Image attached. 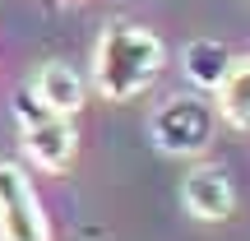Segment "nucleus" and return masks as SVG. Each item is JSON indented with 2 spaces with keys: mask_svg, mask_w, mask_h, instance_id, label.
I'll return each instance as SVG.
<instances>
[{
  "mask_svg": "<svg viewBox=\"0 0 250 241\" xmlns=\"http://www.w3.org/2000/svg\"><path fill=\"white\" fill-rule=\"evenodd\" d=\"M162 42L139 23H107L93 46V88L111 102H130L158 79Z\"/></svg>",
  "mask_w": 250,
  "mask_h": 241,
  "instance_id": "f257e3e1",
  "label": "nucleus"
},
{
  "mask_svg": "<svg viewBox=\"0 0 250 241\" xmlns=\"http://www.w3.org/2000/svg\"><path fill=\"white\" fill-rule=\"evenodd\" d=\"M153 144H158L167 158H195L213 144L218 130V107L199 93H181V98H167L148 121Z\"/></svg>",
  "mask_w": 250,
  "mask_h": 241,
  "instance_id": "f03ea898",
  "label": "nucleus"
},
{
  "mask_svg": "<svg viewBox=\"0 0 250 241\" xmlns=\"http://www.w3.org/2000/svg\"><path fill=\"white\" fill-rule=\"evenodd\" d=\"M181 65H186V79L195 84V88L213 93L218 84H223L227 65H232V51H227L223 42H213V37H195V42L186 46V56H181Z\"/></svg>",
  "mask_w": 250,
  "mask_h": 241,
  "instance_id": "6e6552de",
  "label": "nucleus"
},
{
  "mask_svg": "<svg viewBox=\"0 0 250 241\" xmlns=\"http://www.w3.org/2000/svg\"><path fill=\"white\" fill-rule=\"evenodd\" d=\"M23 149H28V158H33L37 167H46V172H65V167L74 162L79 134H74L70 116H61V111H46V116H37V121L23 125Z\"/></svg>",
  "mask_w": 250,
  "mask_h": 241,
  "instance_id": "20e7f679",
  "label": "nucleus"
},
{
  "mask_svg": "<svg viewBox=\"0 0 250 241\" xmlns=\"http://www.w3.org/2000/svg\"><path fill=\"white\" fill-rule=\"evenodd\" d=\"M0 241H51V223L19 162H0Z\"/></svg>",
  "mask_w": 250,
  "mask_h": 241,
  "instance_id": "7ed1b4c3",
  "label": "nucleus"
},
{
  "mask_svg": "<svg viewBox=\"0 0 250 241\" xmlns=\"http://www.w3.org/2000/svg\"><path fill=\"white\" fill-rule=\"evenodd\" d=\"M181 204H186L195 218H204V223H223V218H232V209H236L232 176H227L223 167H213V162L195 167L186 181H181Z\"/></svg>",
  "mask_w": 250,
  "mask_h": 241,
  "instance_id": "39448f33",
  "label": "nucleus"
},
{
  "mask_svg": "<svg viewBox=\"0 0 250 241\" xmlns=\"http://www.w3.org/2000/svg\"><path fill=\"white\" fill-rule=\"evenodd\" d=\"M218 116L227 125H236V130H250V56H232V65H227L223 84H218Z\"/></svg>",
  "mask_w": 250,
  "mask_h": 241,
  "instance_id": "0eeeda50",
  "label": "nucleus"
},
{
  "mask_svg": "<svg viewBox=\"0 0 250 241\" xmlns=\"http://www.w3.org/2000/svg\"><path fill=\"white\" fill-rule=\"evenodd\" d=\"M28 88L42 98V107L61 111V116H74V111L83 107V98H88L83 74L74 70V65H65V61H46L42 70L33 74V84H28Z\"/></svg>",
  "mask_w": 250,
  "mask_h": 241,
  "instance_id": "423d86ee",
  "label": "nucleus"
}]
</instances>
